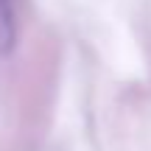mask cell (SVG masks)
Listing matches in <instances>:
<instances>
[{
	"label": "cell",
	"instance_id": "1",
	"mask_svg": "<svg viewBox=\"0 0 151 151\" xmlns=\"http://www.w3.org/2000/svg\"><path fill=\"white\" fill-rule=\"evenodd\" d=\"M20 37V0H0V56H9Z\"/></svg>",
	"mask_w": 151,
	"mask_h": 151
}]
</instances>
